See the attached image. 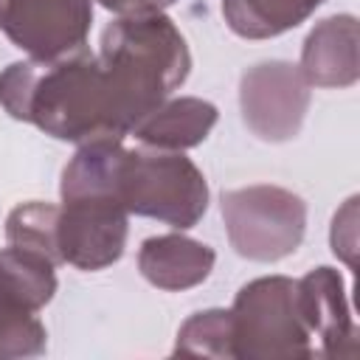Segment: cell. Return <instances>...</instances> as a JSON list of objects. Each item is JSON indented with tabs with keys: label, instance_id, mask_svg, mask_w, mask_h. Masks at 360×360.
Returning a JSON list of instances; mask_svg holds the SVG:
<instances>
[{
	"label": "cell",
	"instance_id": "6da1fadb",
	"mask_svg": "<svg viewBox=\"0 0 360 360\" xmlns=\"http://www.w3.org/2000/svg\"><path fill=\"white\" fill-rule=\"evenodd\" d=\"M62 200L104 194L127 214L152 217L172 228H191L208 208V183L183 152L138 146L104 138L82 143L62 172Z\"/></svg>",
	"mask_w": 360,
	"mask_h": 360
},
{
	"label": "cell",
	"instance_id": "7a4b0ae2",
	"mask_svg": "<svg viewBox=\"0 0 360 360\" xmlns=\"http://www.w3.org/2000/svg\"><path fill=\"white\" fill-rule=\"evenodd\" d=\"M0 104L11 118L79 146L129 135L110 73L87 48L51 62H11L0 73Z\"/></svg>",
	"mask_w": 360,
	"mask_h": 360
},
{
	"label": "cell",
	"instance_id": "3957f363",
	"mask_svg": "<svg viewBox=\"0 0 360 360\" xmlns=\"http://www.w3.org/2000/svg\"><path fill=\"white\" fill-rule=\"evenodd\" d=\"M98 59L110 73L129 132L186 82L191 68L188 45L163 11L110 22Z\"/></svg>",
	"mask_w": 360,
	"mask_h": 360
},
{
	"label": "cell",
	"instance_id": "277c9868",
	"mask_svg": "<svg viewBox=\"0 0 360 360\" xmlns=\"http://www.w3.org/2000/svg\"><path fill=\"white\" fill-rule=\"evenodd\" d=\"M231 312L233 357L278 360L315 357L312 335L298 307V281L287 276H264L245 284Z\"/></svg>",
	"mask_w": 360,
	"mask_h": 360
},
{
	"label": "cell",
	"instance_id": "5b68a950",
	"mask_svg": "<svg viewBox=\"0 0 360 360\" xmlns=\"http://www.w3.org/2000/svg\"><path fill=\"white\" fill-rule=\"evenodd\" d=\"M222 219L239 256L278 262L298 250L307 231V205L278 186H245L222 194Z\"/></svg>",
	"mask_w": 360,
	"mask_h": 360
},
{
	"label": "cell",
	"instance_id": "8992f818",
	"mask_svg": "<svg viewBox=\"0 0 360 360\" xmlns=\"http://www.w3.org/2000/svg\"><path fill=\"white\" fill-rule=\"evenodd\" d=\"M309 87L301 68L281 59L248 68L239 82V104L248 129L273 143L295 138L309 110Z\"/></svg>",
	"mask_w": 360,
	"mask_h": 360
},
{
	"label": "cell",
	"instance_id": "52a82bcc",
	"mask_svg": "<svg viewBox=\"0 0 360 360\" xmlns=\"http://www.w3.org/2000/svg\"><path fill=\"white\" fill-rule=\"evenodd\" d=\"M93 0H0V28L31 59H62L87 45Z\"/></svg>",
	"mask_w": 360,
	"mask_h": 360
},
{
	"label": "cell",
	"instance_id": "ba28073f",
	"mask_svg": "<svg viewBox=\"0 0 360 360\" xmlns=\"http://www.w3.org/2000/svg\"><path fill=\"white\" fill-rule=\"evenodd\" d=\"M127 208L104 194L65 197L56 217L59 259L79 270H101L127 248Z\"/></svg>",
	"mask_w": 360,
	"mask_h": 360
},
{
	"label": "cell",
	"instance_id": "9c48e42d",
	"mask_svg": "<svg viewBox=\"0 0 360 360\" xmlns=\"http://www.w3.org/2000/svg\"><path fill=\"white\" fill-rule=\"evenodd\" d=\"M298 307L315 343V357L354 354V321L349 312L343 278L332 267H315L298 278Z\"/></svg>",
	"mask_w": 360,
	"mask_h": 360
},
{
	"label": "cell",
	"instance_id": "30bf717a",
	"mask_svg": "<svg viewBox=\"0 0 360 360\" xmlns=\"http://www.w3.org/2000/svg\"><path fill=\"white\" fill-rule=\"evenodd\" d=\"M360 37L352 14L321 20L301 48V73L315 87H349L360 76Z\"/></svg>",
	"mask_w": 360,
	"mask_h": 360
},
{
	"label": "cell",
	"instance_id": "8fae6325",
	"mask_svg": "<svg viewBox=\"0 0 360 360\" xmlns=\"http://www.w3.org/2000/svg\"><path fill=\"white\" fill-rule=\"evenodd\" d=\"M217 253L183 233H163L143 239L138 250L141 276L160 290H188L208 278Z\"/></svg>",
	"mask_w": 360,
	"mask_h": 360
},
{
	"label": "cell",
	"instance_id": "7c38bea8",
	"mask_svg": "<svg viewBox=\"0 0 360 360\" xmlns=\"http://www.w3.org/2000/svg\"><path fill=\"white\" fill-rule=\"evenodd\" d=\"M217 107L205 98H172L163 101L158 110H152L135 129L132 135L143 146H158V149H191L208 138V132L217 124Z\"/></svg>",
	"mask_w": 360,
	"mask_h": 360
},
{
	"label": "cell",
	"instance_id": "4fadbf2b",
	"mask_svg": "<svg viewBox=\"0 0 360 360\" xmlns=\"http://www.w3.org/2000/svg\"><path fill=\"white\" fill-rule=\"evenodd\" d=\"M53 262L25 250V248H3L0 250V301L22 307V309H42L56 292V273Z\"/></svg>",
	"mask_w": 360,
	"mask_h": 360
},
{
	"label": "cell",
	"instance_id": "5bb4252c",
	"mask_svg": "<svg viewBox=\"0 0 360 360\" xmlns=\"http://www.w3.org/2000/svg\"><path fill=\"white\" fill-rule=\"evenodd\" d=\"M323 0H222L225 22L245 39L278 37L301 25Z\"/></svg>",
	"mask_w": 360,
	"mask_h": 360
},
{
	"label": "cell",
	"instance_id": "9a60e30c",
	"mask_svg": "<svg viewBox=\"0 0 360 360\" xmlns=\"http://www.w3.org/2000/svg\"><path fill=\"white\" fill-rule=\"evenodd\" d=\"M56 217L59 205L51 202H25L17 205L6 219V239L14 248L34 250L53 264H62L59 248H56Z\"/></svg>",
	"mask_w": 360,
	"mask_h": 360
},
{
	"label": "cell",
	"instance_id": "2e32d148",
	"mask_svg": "<svg viewBox=\"0 0 360 360\" xmlns=\"http://www.w3.org/2000/svg\"><path fill=\"white\" fill-rule=\"evenodd\" d=\"M174 352L177 354H194V357H233L231 312L228 309L194 312L180 326Z\"/></svg>",
	"mask_w": 360,
	"mask_h": 360
},
{
	"label": "cell",
	"instance_id": "e0dca14e",
	"mask_svg": "<svg viewBox=\"0 0 360 360\" xmlns=\"http://www.w3.org/2000/svg\"><path fill=\"white\" fill-rule=\"evenodd\" d=\"M357 197L346 200V205L335 214V222H332V250L335 256H340L349 267H354V250H357Z\"/></svg>",
	"mask_w": 360,
	"mask_h": 360
},
{
	"label": "cell",
	"instance_id": "ac0fdd59",
	"mask_svg": "<svg viewBox=\"0 0 360 360\" xmlns=\"http://www.w3.org/2000/svg\"><path fill=\"white\" fill-rule=\"evenodd\" d=\"M98 3L115 11L118 17H141V14H160L174 0H98Z\"/></svg>",
	"mask_w": 360,
	"mask_h": 360
}]
</instances>
